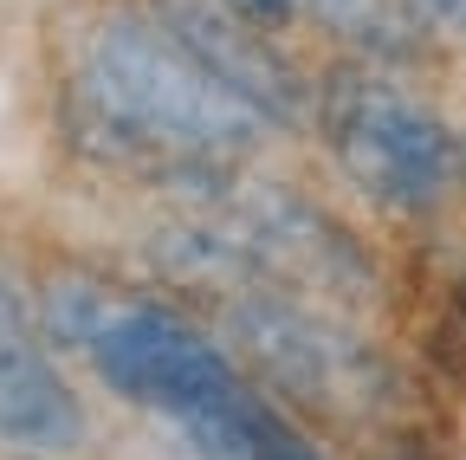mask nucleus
Segmentation results:
<instances>
[{
    "instance_id": "obj_1",
    "label": "nucleus",
    "mask_w": 466,
    "mask_h": 460,
    "mask_svg": "<svg viewBox=\"0 0 466 460\" xmlns=\"http://www.w3.org/2000/svg\"><path fill=\"white\" fill-rule=\"evenodd\" d=\"M39 312L52 343L78 351L116 402L156 415L188 460H324L195 318L97 279H52Z\"/></svg>"
},
{
    "instance_id": "obj_2",
    "label": "nucleus",
    "mask_w": 466,
    "mask_h": 460,
    "mask_svg": "<svg viewBox=\"0 0 466 460\" xmlns=\"http://www.w3.org/2000/svg\"><path fill=\"white\" fill-rule=\"evenodd\" d=\"M72 85L91 130L149 162L227 169L272 137L259 110L233 97L149 7L91 20V33L78 39Z\"/></svg>"
},
{
    "instance_id": "obj_7",
    "label": "nucleus",
    "mask_w": 466,
    "mask_h": 460,
    "mask_svg": "<svg viewBox=\"0 0 466 460\" xmlns=\"http://www.w3.org/2000/svg\"><path fill=\"white\" fill-rule=\"evenodd\" d=\"M434 39H466V0H408Z\"/></svg>"
},
{
    "instance_id": "obj_6",
    "label": "nucleus",
    "mask_w": 466,
    "mask_h": 460,
    "mask_svg": "<svg viewBox=\"0 0 466 460\" xmlns=\"http://www.w3.org/2000/svg\"><path fill=\"white\" fill-rule=\"evenodd\" d=\"M0 447L7 454H72L85 447V409L58 376L46 343L26 331L20 305L0 292Z\"/></svg>"
},
{
    "instance_id": "obj_3",
    "label": "nucleus",
    "mask_w": 466,
    "mask_h": 460,
    "mask_svg": "<svg viewBox=\"0 0 466 460\" xmlns=\"http://www.w3.org/2000/svg\"><path fill=\"white\" fill-rule=\"evenodd\" d=\"M318 130L343 182L389 214H434L460 182V137L447 118L376 59L330 72L318 91Z\"/></svg>"
},
{
    "instance_id": "obj_8",
    "label": "nucleus",
    "mask_w": 466,
    "mask_h": 460,
    "mask_svg": "<svg viewBox=\"0 0 466 460\" xmlns=\"http://www.w3.org/2000/svg\"><path fill=\"white\" fill-rule=\"evenodd\" d=\"M460 176H466V143H460Z\"/></svg>"
},
{
    "instance_id": "obj_5",
    "label": "nucleus",
    "mask_w": 466,
    "mask_h": 460,
    "mask_svg": "<svg viewBox=\"0 0 466 460\" xmlns=\"http://www.w3.org/2000/svg\"><path fill=\"white\" fill-rule=\"evenodd\" d=\"M149 14L182 39L233 97H247L272 130H291L311 110V97H305L299 72L285 66L279 39H266L259 26H247L227 0H149Z\"/></svg>"
},
{
    "instance_id": "obj_4",
    "label": "nucleus",
    "mask_w": 466,
    "mask_h": 460,
    "mask_svg": "<svg viewBox=\"0 0 466 460\" xmlns=\"http://www.w3.org/2000/svg\"><path fill=\"white\" fill-rule=\"evenodd\" d=\"M220 331L240 351V363L272 395L299 402L305 415L370 422L395 395L389 363L350 324L285 299V292H266V285H227L220 292Z\"/></svg>"
}]
</instances>
